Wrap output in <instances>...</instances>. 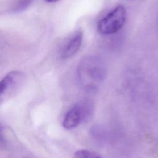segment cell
<instances>
[{
  "mask_svg": "<svg viewBox=\"0 0 158 158\" xmlns=\"http://www.w3.org/2000/svg\"><path fill=\"white\" fill-rule=\"evenodd\" d=\"M83 40V32L81 30H77L67 42L62 52V59H68L73 56L80 49Z\"/></svg>",
  "mask_w": 158,
  "mask_h": 158,
  "instance_id": "3",
  "label": "cell"
},
{
  "mask_svg": "<svg viewBox=\"0 0 158 158\" xmlns=\"http://www.w3.org/2000/svg\"><path fill=\"white\" fill-rule=\"evenodd\" d=\"M78 71L81 82L93 86L105 77L106 70L101 61L96 57H89L81 62Z\"/></svg>",
  "mask_w": 158,
  "mask_h": 158,
  "instance_id": "1",
  "label": "cell"
},
{
  "mask_svg": "<svg viewBox=\"0 0 158 158\" xmlns=\"http://www.w3.org/2000/svg\"><path fill=\"white\" fill-rule=\"evenodd\" d=\"M75 158H102L98 154L86 149H80L75 153Z\"/></svg>",
  "mask_w": 158,
  "mask_h": 158,
  "instance_id": "6",
  "label": "cell"
},
{
  "mask_svg": "<svg viewBox=\"0 0 158 158\" xmlns=\"http://www.w3.org/2000/svg\"><path fill=\"white\" fill-rule=\"evenodd\" d=\"M127 1H134V0H127Z\"/></svg>",
  "mask_w": 158,
  "mask_h": 158,
  "instance_id": "9",
  "label": "cell"
},
{
  "mask_svg": "<svg viewBox=\"0 0 158 158\" xmlns=\"http://www.w3.org/2000/svg\"><path fill=\"white\" fill-rule=\"evenodd\" d=\"M19 74V72H12L8 73L2 80L0 81V94L6 89L9 84L11 83L14 79L17 78Z\"/></svg>",
  "mask_w": 158,
  "mask_h": 158,
  "instance_id": "5",
  "label": "cell"
},
{
  "mask_svg": "<svg viewBox=\"0 0 158 158\" xmlns=\"http://www.w3.org/2000/svg\"><path fill=\"white\" fill-rule=\"evenodd\" d=\"M127 17L125 8L122 5L115 7L98 23V31L102 35H111L118 31L125 23Z\"/></svg>",
  "mask_w": 158,
  "mask_h": 158,
  "instance_id": "2",
  "label": "cell"
},
{
  "mask_svg": "<svg viewBox=\"0 0 158 158\" xmlns=\"http://www.w3.org/2000/svg\"><path fill=\"white\" fill-rule=\"evenodd\" d=\"M82 116L81 108L75 106L69 110L62 122L63 127L66 129H72L76 127L81 122Z\"/></svg>",
  "mask_w": 158,
  "mask_h": 158,
  "instance_id": "4",
  "label": "cell"
},
{
  "mask_svg": "<svg viewBox=\"0 0 158 158\" xmlns=\"http://www.w3.org/2000/svg\"><path fill=\"white\" fill-rule=\"evenodd\" d=\"M45 1H46L47 2H54L57 1L58 0H45Z\"/></svg>",
  "mask_w": 158,
  "mask_h": 158,
  "instance_id": "8",
  "label": "cell"
},
{
  "mask_svg": "<svg viewBox=\"0 0 158 158\" xmlns=\"http://www.w3.org/2000/svg\"><path fill=\"white\" fill-rule=\"evenodd\" d=\"M5 141H6V139L4 136L2 128L1 125H0V144H4Z\"/></svg>",
  "mask_w": 158,
  "mask_h": 158,
  "instance_id": "7",
  "label": "cell"
}]
</instances>
